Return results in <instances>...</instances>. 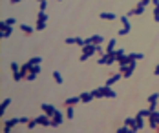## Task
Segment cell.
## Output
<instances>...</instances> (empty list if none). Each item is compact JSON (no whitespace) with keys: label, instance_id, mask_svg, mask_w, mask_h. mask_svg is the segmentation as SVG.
<instances>
[{"label":"cell","instance_id":"cell-2","mask_svg":"<svg viewBox=\"0 0 159 133\" xmlns=\"http://www.w3.org/2000/svg\"><path fill=\"white\" fill-rule=\"evenodd\" d=\"M135 62H137V60H132L130 64H121L119 66V71L123 73V78H130L133 75V71H135Z\"/></svg>","mask_w":159,"mask_h":133},{"label":"cell","instance_id":"cell-30","mask_svg":"<svg viewBox=\"0 0 159 133\" xmlns=\"http://www.w3.org/2000/svg\"><path fill=\"white\" fill-rule=\"evenodd\" d=\"M46 26H48V22H38V20H37L35 29H37V31H44V29H46Z\"/></svg>","mask_w":159,"mask_h":133},{"label":"cell","instance_id":"cell-34","mask_svg":"<svg viewBox=\"0 0 159 133\" xmlns=\"http://www.w3.org/2000/svg\"><path fill=\"white\" fill-rule=\"evenodd\" d=\"M93 93V99H102V93H101V87H95V90H92Z\"/></svg>","mask_w":159,"mask_h":133},{"label":"cell","instance_id":"cell-27","mask_svg":"<svg viewBox=\"0 0 159 133\" xmlns=\"http://www.w3.org/2000/svg\"><path fill=\"white\" fill-rule=\"evenodd\" d=\"M135 124H137V128H139V129H143V128H145V117L135 115Z\"/></svg>","mask_w":159,"mask_h":133},{"label":"cell","instance_id":"cell-26","mask_svg":"<svg viewBox=\"0 0 159 133\" xmlns=\"http://www.w3.org/2000/svg\"><path fill=\"white\" fill-rule=\"evenodd\" d=\"M37 20H38V22H48V13H46V11H40V9H38Z\"/></svg>","mask_w":159,"mask_h":133},{"label":"cell","instance_id":"cell-45","mask_svg":"<svg viewBox=\"0 0 159 133\" xmlns=\"http://www.w3.org/2000/svg\"><path fill=\"white\" fill-rule=\"evenodd\" d=\"M154 75H157V77H159V64L155 66V69H154Z\"/></svg>","mask_w":159,"mask_h":133},{"label":"cell","instance_id":"cell-39","mask_svg":"<svg viewBox=\"0 0 159 133\" xmlns=\"http://www.w3.org/2000/svg\"><path fill=\"white\" fill-rule=\"evenodd\" d=\"M4 22H6V24H8V26H15V22H17V20H15V18H11V16H9V18H6V20H4Z\"/></svg>","mask_w":159,"mask_h":133},{"label":"cell","instance_id":"cell-17","mask_svg":"<svg viewBox=\"0 0 159 133\" xmlns=\"http://www.w3.org/2000/svg\"><path fill=\"white\" fill-rule=\"evenodd\" d=\"M145 9H146V7H145V6H141V4L137 2L133 9H130V11H128V15H143V13H145Z\"/></svg>","mask_w":159,"mask_h":133},{"label":"cell","instance_id":"cell-13","mask_svg":"<svg viewBox=\"0 0 159 133\" xmlns=\"http://www.w3.org/2000/svg\"><path fill=\"white\" fill-rule=\"evenodd\" d=\"M40 108H42V111L46 113V115H50V117H53V113L57 111V109H55V108H53L51 104H48V102H44V104H42Z\"/></svg>","mask_w":159,"mask_h":133},{"label":"cell","instance_id":"cell-38","mask_svg":"<svg viewBox=\"0 0 159 133\" xmlns=\"http://www.w3.org/2000/svg\"><path fill=\"white\" fill-rule=\"evenodd\" d=\"M38 9L40 11H46L48 9V2H38Z\"/></svg>","mask_w":159,"mask_h":133},{"label":"cell","instance_id":"cell-51","mask_svg":"<svg viewBox=\"0 0 159 133\" xmlns=\"http://www.w3.org/2000/svg\"><path fill=\"white\" fill-rule=\"evenodd\" d=\"M155 131H159V126H157V129H155Z\"/></svg>","mask_w":159,"mask_h":133},{"label":"cell","instance_id":"cell-9","mask_svg":"<svg viewBox=\"0 0 159 133\" xmlns=\"http://www.w3.org/2000/svg\"><path fill=\"white\" fill-rule=\"evenodd\" d=\"M17 124H20V122H18V117H17V119H9V120H6V122H4L2 131H4V133H9V131L13 129V126H17Z\"/></svg>","mask_w":159,"mask_h":133},{"label":"cell","instance_id":"cell-36","mask_svg":"<svg viewBox=\"0 0 159 133\" xmlns=\"http://www.w3.org/2000/svg\"><path fill=\"white\" fill-rule=\"evenodd\" d=\"M117 33H119L121 37H124V35H128V33H130V29H128V28H123V26H121V29H117Z\"/></svg>","mask_w":159,"mask_h":133},{"label":"cell","instance_id":"cell-35","mask_svg":"<svg viewBox=\"0 0 159 133\" xmlns=\"http://www.w3.org/2000/svg\"><path fill=\"white\" fill-rule=\"evenodd\" d=\"M75 44H77V46H79V48H82V46H84V44H86V38H81V37H75Z\"/></svg>","mask_w":159,"mask_h":133},{"label":"cell","instance_id":"cell-42","mask_svg":"<svg viewBox=\"0 0 159 133\" xmlns=\"http://www.w3.org/2000/svg\"><path fill=\"white\" fill-rule=\"evenodd\" d=\"M150 2H152V0H139V4H141V6H145V7H148V6H150Z\"/></svg>","mask_w":159,"mask_h":133},{"label":"cell","instance_id":"cell-3","mask_svg":"<svg viewBox=\"0 0 159 133\" xmlns=\"http://www.w3.org/2000/svg\"><path fill=\"white\" fill-rule=\"evenodd\" d=\"M115 62H117L115 53H104V55L97 60V64H99V66H112V64H115Z\"/></svg>","mask_w":159,"mask_h":133},{"label":"cell","instance_id":"cell-46","mask_svg":"<svg viewBox=\"0 0 159 133\" xmlns=\"http://www.w3.org/2000/svg\"><path fill=\"white\" fill-rule=\"evenodd\" d=\"M154 15H159V6H154Z\"/></svg>","mask_w":159,"mask_h":133},{"label":"cell","instance_id":"cell-15","mask_svg":"<svg viewBox=\"0 0 159 133\" xmlns=\"http://www.w3.org/2000/svg\"><path fill=\"white\" fill-rule=\"evenodd\" d=\"M29 69H31V64L29 62H26V64L20 66V77H22V80H26V75L29 73Z\"/></svg>","mask_w":159,"mask_h":133},{"label":"cell","instance_id":"cell-7","mask_svg":"<svg viewBox=\"0 0 159 133\" xmlns=\"http://www.w3.org/2000/svg\"><path fill=\"white\" fill-rule=\"evenodd\" d=\"M11 33H13V26H8L6 22H2V24H0V37H2V38H8Z\"/></svg>","mask_w":159,"mask_h":133},{"label":"cell","instance_id":"cell-16","mask_svg":"<svg viewBox=\"0 0 159 133\" xmlns=\"http://www.w3.org/2000/svg\"><path fill=\"white\" fill-rule=\"evenodd\" d=\"M115 49H117V40L115 38H110L108 44H106V53H113Z\"/></svg>","mask_w":159,"mask_h":133},{"label":"cell","instance_id":"cell-21","mask_svg":"<svg viewBox=\"0 0 159 133\" xmlns=\"http://www.w3.org/2000/svg\"><path fill=\"white\" fill-rule=\"evenodd\" d=\"M99 16H101L102 20H117V18H119L115 13H106V11H104V13H101Z\"/></svg>","mask_w":159,"mask_h":133},{"label":"cell","instance_id":"cell-19","mask_svg":"<svg viewBox=\"0 0 159 133\" xmlns=\"http://www.w3.org/2000/svg\"><path fill=\"white\" fill-rule=\"evenodd\" d=\"M81 102V95H77V97H70V99H66L64 100V108L66 106H77Z\"/></svg>","mask_w":159,"mask_h":133},{"label":"cell","instance_id":"cell-28","mask_svg":"<svg viewBox=\"0 0 159 133\" xmlns=\"http://www.w3.org/2000/svg\"><path fill=\"white\" fill-rule=\"evenodd\" d=\"M53 78H55V82H57V84H62V82H64V78H62V75H60V71H53Z\"/></svg>","mask_w":159,"mask_h":133},{"label":"cell","instance_id":"cell-23","mask_svg":"<svg viewBox=\"0 0 159 133\" xmlns=\"http://www.w3.org/2000/svg\"><path fill=\"white\" fill-rule=\"evenodd\" d=\"M119 20H121V26H123V28H128V29H132V26H130V20H128V15H121V16H119Z\"/></svg>","mask_w":159,"mask_h":133},{"label":"cell","instance_id":"cell-1","mask_svg":"<svg viewBox=\"0 0 159 133\" xmlns=\"http://www.w3.org/2000/svg\"><path fill=\"white\" fill-rule=\"evenodd\" d=\"M95 53H97V46H95V44H84V46H82V53H81L79 60H81V62H86L90 57H93Z\"/></svg>","mask_w":159,"mask_h":133},{"label":"cell","instance_id":"cell-49","mask_svg":"<svg viewBox=\"0 0 159 133\" xmlns=\"http://www.w3.org/2000/svg\"><path fill=\"white\" fill-rule=\"evenodd\" d=\"M154 20H155V22H159V15H154Z\"/></svg>","mask_w":159,"mask_h":133},{"label":"cell","instance_id":"cell-32","mask_svg":"<svg viewBox=\"0 0 159 133\" xmlns=\"http://www.w3.org/2000/svg\"><path fill=\"white\" fill-rule=\"evenodd\" d=\"M150 113H152V111H150L148 108H146V109H141V111H137V115H139V117H145V119H148Z\"/></svg>","mask_w":159,"mask_h":133},{"label":"cell","instance_id":"cell-41","mask_svg":"<svg viewBox=\"0 0 159 133\" xmlns=\"http://www.w3.org/2000/svg\"><path fill=\"white\" fill-rule=\"evenodd\" d=\"M18 122H20V124H28L29 119H28V117H18Z\"/></svg>","mask_w":159,"mask_h":133},{"label":"cell","instance_id":"cell-22","mask_svg":"<svg viewBox=\"0 0 159 133\" xmlns=\"http://www.w3.org/2000/svg\"><path fill=\"white\" fill-rule=\"evenodd\" d=\"M130 62H132V58H130V55H126V53L121 55V57H117V64H119V66H121V64H130Z\"/></svg>","mask_w":159,"mask_h":133},{"label":"cell","instance_id":"cell-37","mask_svg":"<svg viewBox=\"0 0 159 133\" xmlns=\"http://www.w3.org/2000/svg\"><path fill=\"white\" fill-rule=\"evenodd\" d=\"M37 124H38V122H37V119H29V122H28V124H26V126H28V128H29V129H33V128H35V126H37Z\"/></svg>","mask_w":159,"mask_h":133},{"label":"cell","instance_id":"cell-43","mask_svg":"<svg viewBox=\"0 0 159 133\" xmlns=\"http://www.w3.org/2000/svg\"><path fill=\"white\" fill-rule=\"evenodd\" d=\"M97 53H99V55H101V57H102V55H104V53H106V51H104V48H102V46H101V44H99V46H97Z\"/></svg>","mask_w":159,"mask_h":133},{"label":"cell","instance_id":"cell-25","mask_svg":"<svg viewBox=\"0 0 159 133\" xmlns=\"http://www.w3.org/2000/svg\"><path fill=\"white\" fill-rule=\"evenodd\" d=\"M73 108H75V106H66V117L70 119V120L75 119V109H73Z\"/></svg>","mask_w":159,"mask_h":133},{"label":"cell","instance_id":"cell-47","mask_svg":"<svg viewBox=\"0 0 159 133\" xmlns=\"http://www.w3.org/2000/svg\"><path fill=\"white\" fill-rule=\"evenodd\" d=\"M11 4H18V2H22V0H9Z\"/></svg>","mask_w":159,"mask_h":133},{"label":"cell","instance_id":"cell-10","mask_svg":"<svg viewBox=\"0 0 159 133\" xmlns=\"http://www.w3.org/2000/svg\"><path fill=\"white\" fill-rule=\"evenodd\" d=\"M157 100H159V93H152V95L148 97V102H150L148 109H150V111H155V106H157Z\"/></svg>","mask_w":159,"mask_h":133},{"label":"cell","instance_id":"cell-24","mask_svg":"<svg viewBox=\"0 0 159 133\" xmlns=\"http://www.w3.org/2000/svg\"><path fill=\"white\" fill-rule=\"evenodd\" d=\"M9 102H11V99H4L2 104H0V115H2V117H4V113H6V109H8Z\"/></svg>","mask_w":159,"mask_h":133},{"label":"cell","instance_id":"cell-11","mask_svg":"<svg viewBox=\"0 0 159 133\" xmlns=\"http://www.w3.org/2000/svg\"><path fill=\"white\" fill-rule=\"evenodd\" d=\"M123 78V73L119 71V73H115V75H110L108 78H106V86H113V84H115V82H119Z\"/></svg>","mask_w":159,"mask_h":133},{"label":"cell","instance_id":"cell-5","mask_svg":"<svg viewBox=\"0 0 159 133\" xmlns=\"http://www.w3.org/2000/svg\"><path fill=\"white\" fill-rule=\"evenodd\" d=\"M101 93H102V99H104V97H106V99H115V97H117V93L112 90V86H106V84L101 86Z\"/></svg>","mask_w":159,"mask_h":133},{"label":"cell","instance_id":"cell-52","mask_svg":"<svg viewBox=\"0 0 159 133\" xmlns=\"http://www.w3.org/2000/svg\"><path fill=\"white\" fill-rule=\"evenodd\" d=\"M60 2H62V0H60Z\"/></svg>","mask_w":159,"mask_h":133},{"label":"cell","instance_id":"cell-48","mask_svg":"<svg viewBox=\"0 0 159 133\" xmlns=\"http://www.w3.org/2000/svg\"><path fill=\"white\" fill-rule=\"evenodd\" d=\"M152 4L154 6H159V0H152Z\"/></svg>","mask_w":159,"mask_h":133},{"label":"cell","instance_id":"cell-8","mask_svg":"<svg viewBox=\"0 0 159 133\" xmlns=\"http://www.w3.org/2000/svg\"><path fill=\"white\" fill-rule=\"evenodd\" d=\"M37 122H38L40 126H46V128H48V126H51V117H50V115H46V113L42 111V115H38V117H37Z\"/></svg>","mask_w":159,"mask_h":133},{"label":"cell","instance_id":"cell-6","mask_svg":"<svg viewBox=\"0 0 159 133\" xmlns=\"http://www.w3.org/2000/svg\"><path fill=\"white\" fill-rule=\"evenodd\" d=\"M62 120H64V115H62V111H57L53 113V117H51V128H59L60 124H62Z\"/></svg>","mask_w":159,"mask_h":133},{"label":"cell","instance_id":"cell-4","mask_svg":"<svg viewBox=\"0 0 159 133\" xmlns=\"http://www.w3.org/2000/svg\"><path fill=\"white\" fill-rule=\"evenodd\" d=\"M159 126V111H152L148 115V128L150 129H157Z\"/></svg>","mask_w":159,"mask_h":133},{"label":"cell","instance_id":"cell-14","mask_svg":"<svg viewBox=\"0 0 159 133\" xmlns=\"http://www.w3.org/2000/svg\"><path fill=\"white\" fill-rule=\"evenodd\" d=\"M124 124H126V126H130L133 133H135V131H139L137 124H135V117H126V119H124Z\"/></svg>","mask_w":159,"mask_h":133},{"label":"cell","instance_id":"cell-20","mask_svg":"<svg viewBox=\"0 0 159 133\" xmlns=\"http://www.w3.org/2000/svg\"><path fill=\"white\" fill-rule=\"evenodd\" d=\"M18 29L24 33V35H28V37H29V35H33V31H35V29H33L31 26H28V24H20V26H18Z\"/></svg>","mask_w":159,"mask_h":133},{"label":"cell","instance_id":"cell-40","mask_svg":"<svg viewBox=\"0 0 159 133\" xmlns=\"http://www.w3.org/2000/svg\"><path fill=\"white\" fill-rule=\"evenodd\" d=\"M113 53H115V57H121V55H124V49H123V48H117Z\"/></svg>","mask_w":159,"mask_h":133},{"label":"cell","instance_id":"cell-12","mask_svg":"<svg viewBox=\"0 0 159 133\" xmlns=\"http://www.w3.org/2000/svg\"><path fill=\"white\" fill-rule=\"evenodd\" d=\"M104 38L101 35H92L90 38H86V44H95V46H99V44H102Z\"/></svg>","mask_w":159,"mask_h":133},{"label":"cell","instance_id":"cell-33","mask_svg":"<svg viewBox=\"0 0 159 133\" xmlns=\"http://www.w3.org/2000/svg\"><path fill=\"white\" fill-rule=\"evenodd\" d=\"M130 58L132 60H141V58H145V55L143 53H130Z\"/></svg>","mask_w":159,"mask_h":133},{"label":"cell","instance_id":"cell-29","mask_svg":"<svg viewBox=\"0 0 159 133\" xmlns=\"http://www.w3.org/2000/svg\"><path fill=\"white\" fill-rule=\"evenodd\" d=\"M117 133H133V131H132V128H130V126L123 124V126H121V128L117 129Z\"/></svg>","mask_w":159,"mask_h":133},{"label":"cell","instance_id":"cell-31","mask_svg":"<svg viewBox=\"0 0 159 133\" xmlns=\"http://www.w3.org/2000/svg\"><path fill=\"white\" fill-rule=\"evenodd\" d=\"M28 62H29L31 66H37V64H40V62H42V57H33V58H29Z\"/></svg>","mask_w":159,"mask_h":133},{"label":"cell","instance_id":"cell-18","mask_svg":"<svg viewBox=\"0 0 159 133\" xmlns=\"http://www.w3.org/2000/svg\"><path fill=\"white\" fill-rule=\"evenodd\" d=\"M92 100H93V93L92 91H82L81 93V102L88 104V102H92Z\"/></svg>","mask_w":159,"mask_h":133},{"label":"cell","instance_id":"cell-50","mask_svg":"<svg viewBox=\"0 0 159 133\" xmlns=\"http://www.w3.org/2000/svg\"><path fill=\"white\" fill-rule=\"evenodd\" d=\"M38 2H48V0H38Z\"/></svg>","mask_w":159,"mask_h":133},{"label":"cell","instance_id":"cell-44","mask_svg":"<svg viewBox=\"0 0 159 133\" xmlns=\"http://www.w3.org/2000/svg\"><path fill=\"white\" fill-rule=\"evenodd\" d=\"M64 44H75V38H72V37H68V38H64Z\"/></svg>","mask_w":159,"mask_h":133}]
</instances>
